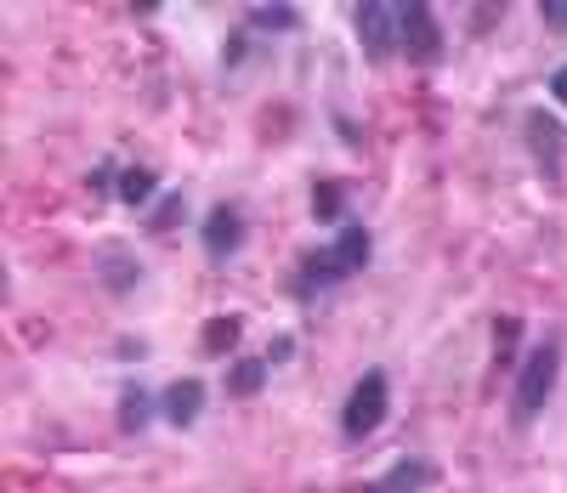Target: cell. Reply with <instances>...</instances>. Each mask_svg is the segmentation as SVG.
I'll list each match as a JSON object with an SVG mask.
<instances>
[{
    "label": "cell",
    "instance_id": "3957f363",
    "mask_svg": "<svg viewBox=\"0 0 567 493\" xmlns=\"http://www.w3.org/2000/svg\"><path fill=\"white\" fill-rule=\"evenodd\" d=\"M392 414V374L386 369H363L358 386L347 391V403H341V436L347 442H363L386 425Z\"/></svg>",
    "mask_w": 567,
    "mask_h": 493
},
{
    "label": "cell",
    "instance_id": "4fadbf2b",
    "mask_svg": "<svg viewBox=\"0 0 567 493\" xmlns=\"http://www.w3.org/2000/svg\"><path fill=\"white\" fill-rule=\"evenodd\" d=\"M516 352H523V318L505 312V318H494V374H505L516 363ZM516 369H523V363H516Z\"/></svg>",
    "mask_w": 567,
    "mask_h": 493
},
{
    "label": "cell",
    "instance_id": "52a82bcc",
    "mask_svg": "<svg viewBox=\"0 0 567 493\" xmlns=\"http://www.w3.org/2000/svg\"><path fill=\"white\" fill-rule=\"evenodd\" d=\"M523 142H528L534 165L556 182V176H561V120H556L550 109H534V114L523 120Z\"/></svg>",
    "mask_w": 567,
    "mask_h": 493
},
{
    "label": "cell",
    "instance_id": "8992f818",
    "mask_svg": "<svg viewBox=\"0 0 567 493\" xmlns=\"http://www.w3.org/2000/svg\"><path fill=\"white\" fill-rule=\"evenodd\" d=\"M398 18H403V58L420 63V69L443 63V23H437V12L425 7V0H409V7H398Z\"/></svg>",
    "mask_w": 567,
    "mask_h": 493
},
{
    "label": "cell",
    "instance_id": "d6986e66",
    "mask_svg": "<svg viewBox=\"0 0 567 493\" xmlns=\"http://www.w3.org/2000/svg\"><path fill=\"white\" fill-rule=\"evenodd\" d=\"M539 18H545V29L567 34V0H539Z\"/></svg>",
    "mask_w": 567,
    "mask_h": 493
},
{
    "label": "cell",
    "instance_id": "5b68a950",
    "mask_svg": "<svg viewBox=\"0 0 567 493\" xmlns=\"http://www.w3.org/2000/svg\"><path fill=\"white\" fill-rule=\"evenodd\" d=\"M245 238H250V216H245V205L221 199V205L205 210V222H199V244H205V256H210L216 267L239 256V250H245Z\"/></svg>",
    "mask_w": 567,
    "mask_h": 493
},
{
    "label": "cell",
    "instance_id": "8fae6325",
    "mask_svg": "<svg viewBox=\"0 0 567 493\" xmlns=\"http://www.w3.org/2000/svg\"><path fill=\"white\" fill-rule=\"evenodd\" d=\"M154 391L142 386V380H125L120 386V403H114V425L120 431H148V420H154Z\"/></svg>",
    "mask_w": 567,
    "mask_h": 493
},
{
    "label": "cell",
    "instance_id": "30bf717a",
    "mask_svg": "<svg viewBox=\"0 0 567 493\" xmlns=\"http://www.w3.org/2000/svg\"><path fill=\"white\" fill-rule=\"evenodd\" d=\"M97 278H103L109 295H131L142 284V261L125 250V244H109V250L97 256Z\"/></svg>",
    "mask_w": 567,
    "mask_h": 493
},
{
    "label": "cell",
    "instance_id": "7402d4cb",
    "mask_svg": "<svg viewBox=\"0 0 567 493\" xmlns=\"http://www.w3.org/2000/svg\"><path fill=\"white\" fill-rule=\"evenodd\" d=\"M290 352H296V340H272V347H267V363H284Z\"/></svg>",
    "mask_w": 567,
    "mask_h": 493
},
{
    "label": "cell",
    "instance_id": "ac0fdd59",
    "mask_svg": "<svg viewBox=\"0 0 567 493\" xmlns=\"http://www.w3.org/2000/svg\"><path fill=\"white\" fill-rule=\"evenodd\" d=\"M182 216H187V199H182V193H159L154 210H148V233H171Z\"/></svg>",
    "mask_w": 567,
    "mask_h": 493
},
{
    "label": "cell",
    "instance_id": "ba28073f",
    "mask_svg": "<svg viewBox=\"0 0 567 493\" xmlns=\"http://www.w3.org/2000/svg\"><path fill=\"white\" fill-rule=\"evenodd\" d=\"M437 482V460H425V454H403L398 465H386L381 476H374L363 493H425Z\"/></svg>",
    "mask_w": 567,
    "mask_h": 493
},
{
    "label": "cell",
    "instance_id": "2e32d148",
    "mask_svg": "<svg viewBox=\"0 0 567 493\" xmlns=\"http://www.w3.org/2000/svg\"><path fill=\"white\" fill-rule=\"evenodd\" d=\"M245 23L256 34H290V29H301V7H290V0H278V7H250Z\"/></svg>",
    "mask_w": 567,
    "mask_h": 493
},
{
    "label": "cell",
    "instance_id": "9a60e30c",
    "mask_svg": "<svg viewBox=\"0 0 567 493\" xmlns=\"http://www.w3.org/2000/svg\"><path fill=\"white\" fill-rule=\"evenodd\" d=\"M239 335H245V318L227 312V318H210V323H205L199 347H205V358H227L233 347H239Z\"/></svg>",
    "mask_w": 567,
    "mask_h": 493
},
{
    "label": "cell",
    "instance_id": "ffe728a7",
    "mask_svg": "<svg viewBox=\"0 0 567 493\" xmlns=\"http://www.w3.org/2000/svg\"><path fill=\"white\" fill-rule=\"evenodd\" d=\"M85 187H91V193H120V171H114V165H97Z\"/></svg>",
    "mask_w": 567,
    "mask_h": 493
},
{
    "label": "cell",
    "instance_id": "5bb4252c",
    "mask_svg": "<svg viewBox=\"0 0 567 493\" xmlns=\"http://www.w3.org/2000/svg\"><path fill=\"white\" fill-rule=\"evenodd\" d=\"M272 363L267 358H239V363H227V398H256V391L267 386Z\"/></svg>",
    "mask_w": 567,
    "mask_h": 493
},
{
    "label": "cell",
    "instance_id": "7a4b0ae2",
    "mask_svg": "<svg viewBox=\"0 0 567 493\" xmlns=\"http://www.w3.org/2000/svg\"><path fill=\"white\" fill-rule=\"evenodd\" d=\"M561 358H567L561 329H545V340L523 358V369H516V380H511V425H516V431L534 425V420L550 409L556 380H561Z\"/></svg>",
    "mask_w": 567,
    "mask_h": 493
},
{
    "label": "cell",
    "instance_id": "44dd1931",
    "mask_svg": "<svg viewBox=\"0 0 567 493\" xmlns=\"http://www.w3.org/2000/svg\"><path fill=\"white\" fill-rule=\"evenodd\" d=\"M550 103H556V109H567V69H556V74H550Z\"/></svg>",
    "mask_w": 567,
    "mask_h": 493
},
{
    "label": "cell",
    "instance_id": "6da1fadb",
    "mask_svg": "<svg viewBox=\"0 0 567 493\" xmlns=\"http://www.w3.org/2000/svg\"><path fill=\"white\" fill-rule=\"evenodd\" d=\"M374 261V233L363 222H347L336 233V244H318V250H307L290 273V295L296 301H318L323 289H336L347 278H358L363 267Z\"/></svg>",
    "mask_w": 567,
    "mask_h": 493
},
{
    "label": "cell",
    "instance_id": "e0dca14e",
    "mask_svg": "<svg viewBox=\"0 0 567 493\" xmlns=\"http://www.w3.org/2000/svg\"><path fill=\"white\" fill-rule=\"evenodd\" d=\"M312 216H318V222H341V216H347V182H341V176L312 182Z\"/></svg>",
    "mask_w": 567,
    "mask_h": 493
},
{
    "label": "cell",
    "instance_id": "277c9868",
    "mask_svg": "<svg viewBox=\"0 0 567 493\" xmlns=\"http://www.w3.org/2000/svg\"><path fill=\"white\" fill-rule=\"evenodd\" d=\"M352 34H358L369 63H386L392 52H403V18H398L392 0H358L352 7Z\"/></svg>",
    "mask_w": 567,
    "mask_h": 493
},
{
    "label": "cell",
    "instance_id": "7c38bea8",
    "mask_svg": "<svg viewBox=\"0 0 567 493\" xmlns=\"http://www.w3.org/2000/svg\"><path fill=\"white\" fill-rule=\"evenodd\" d=\"M120 205H131V210H154V199H159V176L148 171V165H125L120 171V193H114Z\"/></svg>",
    "mask_w": 567,
    "mask_h": 493
},
{
    "label": "cell",
    "instance_id": "9c48e42d",
    "mask_svg": "<svg viewBox=\"0 0 567 493\" xmlns=\"http://www.w3.org/2000/svg\"><path fill=\"white\" fill-rule=\"evenodd\" d=\"M159 414H165V425H176V431L199 425V414H205V380H194V374L171 380V386L159 391Z\"/></svg>",
    "mask_w": 567,
    "mask_h": 493
}]
</instances>
